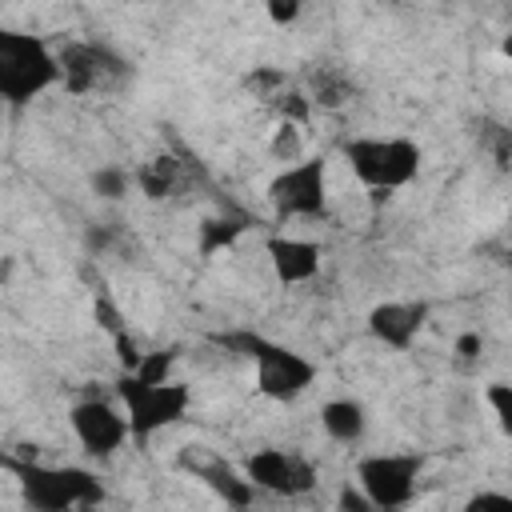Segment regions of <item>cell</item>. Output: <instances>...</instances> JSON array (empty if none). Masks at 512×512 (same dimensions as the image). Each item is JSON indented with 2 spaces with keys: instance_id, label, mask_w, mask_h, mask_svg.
Wrapping results in <instances>:
<instances>
[{
  "instance_id": "cell-1",
  "label": "cell",
  "mask_w": 512,
  "mask_h": 512,
  "mask_svg": "<svg viewBox=\"0 0 512 512\" xmlns=\"http://www.w3.org/2000/svg\"><path fill=\"white\" fill-rule=\"evenodd\" d=\"M220 348L252 360V372H256V392L272 404H296L320 376V364L264 332H252V328H236V332H220L216 336Z\"/></svg>"
},
{
  "instance_id": "cell-2",
  "label": "cell",
  "mask_w": 512,
  "mask_h": 512,
  "mask_svg": "<svg viewBox=\"0 0 512 512\" xmlns=\"http://www.w3.org/2000/svg\"><path fill=\"white\" fill-rule=\"evenodd\" d=\"M56 84H60V64L52 44L36 32L0 24V104L28 108Z\"/></svg>"
},
{
  "instance_id": "cell-3",
  "label": "cell",
  "mask_w": 512,
  "mask_h": 512,
  "mask_svg": "<svg viewBox=\"0 0 512 512\" xmlns=\"http://www.w3.org/2000/svg\"><path fill=\"white\" fill-rule=\"evenodd\" d=\"M340 156L352 168V176L364 188H372L376 200H388L392 192L408 188L424 164V148L412 136H348L340 144Z\"/></svg>"
},
{
  "instance_id": "cell-4",
  "label": "cell",
  "mask_w": 512,
  "mask_h": 512,
  "mask_svg": "<svg viewBox=\"0 0 512 512\" xmlns=\"http://www.w3.org/2000/svg\"><path fill=\"white\" fill-rule=\"evenodd\" d=\"M12 472H16V484H20L28 512H76V508H100L104 504L100 476L80 468V464L16 460Z\"/></svg>"
},
{
  "instance_id": "cell-5",
  "label": "cell",
  "mask_w": 512,
  "mask_h": 512,
  "mask_svg": "<svg viewBox=\"0 0 512 512\" xmlns=\"http://www.w3.org/2000/svg\"><path fill=\"white\" fill-rule=\"evenodd\" d=\"M116 400H120V412H124V424H128V440L144 448L152 436L176 428L188 416L192 388L180 384V380L144 384L132 372H120L116 376Z\"/></svg>"
},
{
  "instance_id": "cell-6",
  "label": "cell",
  "mask_w": 512,
  "mask_h": 512,
  "mask_svg": "<svg viewBox=\"0 0 512 512\" xmlns=\"http://www.w3.org/2000/svg\"><path fill=\"white\" fill-rule=\"evenodd\" d=\"M424 472L420 452H368L356 460V488L372 504V512H400L412 504Z\"/></svg>"
},
{
  "instance_id": "cell-7",
  "label": "cell",
  "mask_w": 512,
  "mask_h": 512,
  "mask_svg": "<svg viewBox=\"0 0 512 512\" xmlns=\"http://www.w3.org/2000/svg\"><path fill=\"white\" fill-rule=\"evenodd\" d=\"M268 204L280 220H324L328 216V160L300 156L268 180Z\"/></svg>"
},
{
  "instance_id": "cell-8",
  "label": "cell",
  "mask_w": 512,
  "mask_h": 512,
  "mask_svg": "<svg viewBox=\"0 0 512 512\" xmlns=\"http://www.w3.org/2000/svg\"><path fill=\"white\" fill-rule=\"evenodd\" d=\"M240 472H244V480L256 492L280 496V500H300V496H308L320 484L316 464L304 452H292V448H280V444H268V448L248 452Z\"/></svg>"
},
{
  "instance_id": "cell-9",
  "label": "cell",
  "mask_w": 512,
  "mask_h": 512,
  "mask_svg": "<svg viewBox=\"0 0 512 512\" xmlns=\"http://www.w3.org/2000/svg\"><path fill=\"white\" fill-rule=\"evenodd\" d=\"M56 64H60V84L72 92V96H88V92H100V88H112L120 80L132 76V68L108 48V44H92V40H72L56 52Z\"/></svg>"
},
{
  "instance_id": "cell-10",
  "label": "cell",
  "mask_w": 512,
  "mask_h": 512,
  "mask_svg": "<svg viewBox=\"0 0 512 512\" xmlns=\"http://www.w3.org/2000/svg\"><path fill=\"white\" fill-rule=\"evenodd\" d=\"M68 428L76 436V444L84 448V456L92 460H112L124 444H128V424L124 412L104 400V396H84L68 408Z\"/></svg>"
},
{
  "instance_id": "cell-11",
  "label": "cell",
  "mask_w": 512,
  "mask_h": 512,
  "mask_svg": "<svg viewBox=\"0 0 512 512\" xmlns=\"http://www.w3.org/2000/svg\"><path fill=\"white\" fill-rule=\"evenodd\" d=\"M428 324V300H380L368 308L364 328L388 352H408Z\"/></svg>"
},
{
  "instance_id": "cell-12",
  "label": "cell",
  "mask_w": 512,
  "mask_h": 512,
  "mask_svg": "<svg viewBox=\"0 0 512 512\" xmlns=\"http://www.w3.org/2000/svg\"><path fill=\"white\" fill-rule=\"evenodd\" d=\"M264 252H268V264H272V276L280 284H308L316 280L320 264H324V252L316 240L308 236H268L264 240Z\"/></svg>"
},
{
  "instance_id": "cell-13",
  "label": "cell",
  "mask_w": 512,
  "mask_h": 512,
  "mask_svg": "<svg viewBox=\"0 0 512 512\" xmlns=\"http://www.w3.org/2000/svg\"><path fill=\"white\" fill-rule=\"evenodd\" d=\"M184 468H188L196 480H204V484L224 500V508L244 512V508L256 504V488H252V484L244 480V472H236L228 460H220V456H204V460H184Z\"/></svg>"
},
{
  "instance_id": "cell-14",
  "label": "cell",
  "mask_w": 512,
  "mask_h": 512,
  "mask_svg": "<svg viewBox=\"0 0 512 512\" xmlns=\"http://www.w3.org/2000/svg\"><path fill=\"white\" fill-rule=\"evenodd\" d=\"M320 428L336 444H360L368 436V408L356 396H332L320 404Z\"/></svg>"
},
{
  "instance_id": "cell-15",
  "label": "cell",
  "mask_w": 512,
  "mask_h": 512,
  "mask_svg": "<svg viewBox=\"0 0 512 512\" xmlns=\"http://www.w3.org/2000/svg\"><path fill=\"white\" fill-rule=\"evenodd\" d=\"M180 176H184L180 160L168 156V152H156V156H148V160H140V164L132 168V188H136L144 200H168V196L180 188Z\"/></svg>"
},
{
  "instance_id": "cell-16",
  "label": "cell",
  "mask_w": 512,
  "mask_h": 512,
  "mask_svg": "<svg viewBox=\"0 0 512 512\" xmlns=\"http://www.w3.org/2000/svg\"><path fill=\"white\" fill-rule=\"evenodd\" d=\"M244 232H248V220H244V216H204V220L196 224V252H200L204 260H212V256L236 248V240H240Z\"/></svg>"
},
{
  "instance_id": "cell-17",
  "label": "cell",
  "mask_w": 512,
  "mask_h": 512,
  "mask_svg": "<svg viewBox=\"0 0 512 512\" xmlns=\"http://www.w3.org/2000/svg\"><path fill=\"white\" fill-rule=\"evenodd\" d=\"M88 188L96 192V200L120 204L128 196V188H132V168H124V164H100V168H92Z\"/></svg>"
},
{
  "instance_id": "cell-18",
  "label": "cell",
  "mask_w": 512,
  "mask_h": 512,
  "mask_svg": "<svg viewBox=\"0 0 512 512\" xmlns=\"http://www.w3.org/2000/svg\"><path fill=\"white\" fill-rule=\"evenodd\" d=\"M176 360H180V348H156V352H140V360H136L132 376H136V380H144V384H164V380H172Z\"/></svg>"
},
{
  "instance_id": "cell-19",
  "label": "cell",
  "mask_w": 512,
  "mask_h": 512,
  "mask_svg": "<svg viewBox=\"0 0 512 512\" xmlns=\"http://www.w3.org/2000/svg\"><path fill=\"white\" fill-rule=\"evenodd\" d=\"M268 152H272V160H280V168H284V164H296V160L304 156V136H300V128L280 120L276 132H272V140H268Z\"/></svg>"
},
{
  "instance_id": "cell-20",
  "label": "cell",
  "mask_w": 512,
  "mask_h": 512,
  "mask_svg": "<svg viewBox=\"0 0 512 512\" xmlns=\"http://www.w3.org/2000/svg\"><path fill=\"white\" fill-rule=\"evenodd\" d=\"M484 404L492 408L496 424L508 432V428H512V384H508V380H492V384L484 388Z\"/></svg>"
},
{
  "instance_id": "cell-21",
  "label": "cell",
  "mask_w": 512,
  "mask_h": 512,
  "mask_svg": "<svg viewBox=\"0 0 512 512\" xmlns=\"http://www.w3.org/2000/svg\"><path fill=\"white\" fill-rule=\"evenodd\" d=\"M460 512H512V496L500 492V488H480V492H472L464 500Z\"/></svg>"
},
{
  "instance_id": "cell-22",
  "label": "cell",
  "mask_w": 512,
  "mask_h": 512,
  "mask_svg": "<svg viewBox=\"0 0 512 512\" xmlns=\"http://www.w3.org/2000/svg\"><path fill=\"white\" fill-rule=\"evenodd\" d=\"M276 108H280V120H284V124H296V128H300V124L308 120V100H304L300 92H280V96H276Z\"/></svg>"
},
{
  "instance_id": "cell-23",
  "label": "cell",
  "mask_w": 512,
  "mask_h": 512,
  "mask_svg": "<svg viewBox=\"0 0 512 512\" xmlns=\"http://www.w3.org/2000/svg\"><path fill=\"white\" fill-rule=\"evenodd\" d=\"M300 12H304V4H300V0H268V4H264V16H268L276 28L296 24V20H300Z\"/></svg>"
},
{
  "instance_id": "cell-24",
  "label": "cell",
  "mask_w": 512,
  "mask_h": 512,
  "mask_svg": "<svg viewBox=\"0 0 512 512\" xmlns=\"http://www.w3.org/2000/svg\"><path fill=\"white\" fill-rule=\"evenodd\" d=\"M336 512H372V504L364 500V492L356 484H344L336 492Z\"/></svg>"
},
{
  "instance_id": "cell-25",
  "label": "cell",
  "mask_w": 512,
  "mask_h": 512,
  "mask_svg": "<svg viewBox=\"0 0 512 512\" xmlns=\"http://www.w3.org/2000/svg\"><path fill=\"white\" fill-rule=\"evenodd\" d=\"M480 352H484V336L480 332H460L456 336V356L460 360H476Z\"/></svg>"
},
{
  "instance_id": "cell-26",
  "label": "cell",
  "mask_w": 512,
  "mask_h": 512,
  "mask_svg": "<svg viewBox=\"0 0 512 512\" xmlns=\"http://www.w3.org/2000/svg\"><path fill=\"white\" fill-rule=\"evenodd\" d=\"M84 244L96 248V252H104V248L112 244V232H108V228H88V232H84Z\"/></svg>"
},
{
  "instance_id": "cell-27",
  "label": "cell",
  "mask_w": 512,
  "mask_h": 512,
  "mask_svg": "<svg viewBox=\"0 0 512 512\" xmlns=\"http://www.w3.org/2000/svg\"><path fill=\"white\" fill-rule=\"evenodd\" d=\"M76 512H96V508H76Z\"/></svg>"
}]
</instances>
